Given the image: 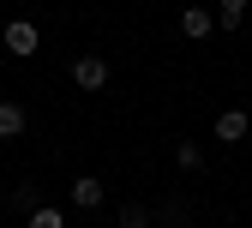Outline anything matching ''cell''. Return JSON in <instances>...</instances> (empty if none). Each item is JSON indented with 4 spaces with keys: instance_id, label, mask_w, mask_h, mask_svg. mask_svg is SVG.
Listing matches in <instances>:
<instances>
[{
    "instance_id": "cell-4",
    "label": "cell",
    "mask_w": 252,
    "mask_h": 228,
    "mask_svg": "<svg viewBox=\"0 0 252 228\" xmlns=\"http://www.w3.org/2000/svg\"><path fill=\"white\" fill-rule=\"evenodd\" d=\"M180 36H186V42H204V36H216V18H210L204 6H186V12H180Z\"/></svg>"
},
{
    "instance_id": "cell-10",
    "label": "cell",
    "mask_w": 252,
    "mask_h": 228,
    "mask_svg": "<svg viewBox=\"0 0 252 228\" xmlns=\"http://www.w3.org/2000/svg\"><path fill=\"white\" fill-rule=\"evenodd\" d=\"M114 228H150V210H144V204H126V210H120V222H114Z\"/></svg>"
},
{
    "instance_id": "cell-5",
    "label": "cell",
    "mask_w": 252,
    "mask_h": 228,
    "mask_svg": "<svg viewBox=\"0 0 252 228\" xmlns=\"http://www.w3.org/2000/svg\"><path fill=\"white\" fill-rule=\"evenodd\" d=\"M24 132H30L24 102H0V144H12V138H24Z\"/></svg>"
},
{
    "instance_id": "cell-7",
    "label": "cell",
    "mask_w": 252,
    "mask_h": 228,
    "mask_svg": "<svg viewBox=\"0 0 252 228\" xmlns=\"http://www.w3.org/2000/svg\"><path fill=\"white\" fill-rule=\"evenodd\" d=\"M174 162H180L186 174H198V168H204V150H198L192 138H180V144H174Z\"/></svg>"
},
{
    "instance_id": "cell-6",
    "label": "cell",
    "mask_w": 252,
    "mask_h": 228,
    "mask_svg": "<svg viewBox=\"0 0 252 228\" xmlns=\"http://www.w3.org/2000/svg\"><path fill=\"white\" fill-rule=\"evenodd\" d=\"M246 132H252V120L240 108H222V114H216V138H222V144H240Z\"/></svg>"
},
{
    "instance_id": "cell-9",
    "label": "cell",
    "mask_w": 252,
    "mask_h": 228,
    "mask_svg": "<svg viewBox=\"0 0 252 228\" xmlns=\"http://www.w3.org/2000/svg\"><path fill=\"white\" fill-rule=\"evenodd\" d=\"M240 12H246V0H222V18H216V30H240Z\"/></svg>"
},
{
    "instance_id": "cell-8",
    "label": "cell",
    "mask_w": 252,
    "mask_h": 228,
    "mask_svg": "<svg viewBox=\"0 0 252 228\" xmlns=\"http://www.w3.org/2000/svg\"><path fill=\"white\" fill-rule=\"evenodd\" d=\"M30 228H66V216H60L54 204H36L30 210Z\"/></svg>"
},
{
    "instance_id": "cell-1",
    "label": "cell",
    "mask_w": 252,
    "mask_h": 228,
    "mask_svg": "<svg viewBox=\"0 0 252 228\" xmlns=\"http://www.w3.org/2000/svg\"><path fill=\"white\" fill-rule=\"evenodd\" d=\"M0 48H6V54H18V60H30V54L42 48V30L30 24V18H12L6 30H0Z\"/></svg>"
},
{
    "instance_id": "cell-2",
    "label": "cell",
    "mask_w": 252,
    "mask_h": 228,
    "mask_svg": "<svg viewBox=\"0 0 252 228\" xmlns=\"http://www.w3.org/2000/svg\"><path fill=\"white\" fill-rule=\"evenodd\" d=\"M72 84L78 90H108V60L102 54H78L72 60Z\"/></svg>"
},
{
    "instance_id": "cell-3",
    "label": "cell",
    "mask_w": 252,
    "mask_h": 228,
    "mask_svg": "<svg viewBox=\"0 0 252 228\" xmlns=\"http://www.w3.org/2000/svg\"><path fill=\"white\" fill-rule=\"evenodd\" d=\"M72 204H78V210H102V204H108V186H102L96 174H78V180H72Z\"/></svg>"
},
{
    "instance_id": "cell-11",
    "label": "cell",
    "mask_w": 252,
    "mask_h": 228,
    "mask_svg": "<svg viewBox=\"0 0 252 228\" xmlns=\"http://www.w3.org/2000/svg\"><path fill=\"white\" fill-rule=\"evenodd\" d=\"M12 204H18V210H36L42 198H36V186H18V192H12Z\"/></svg>"
}]
</instances>
